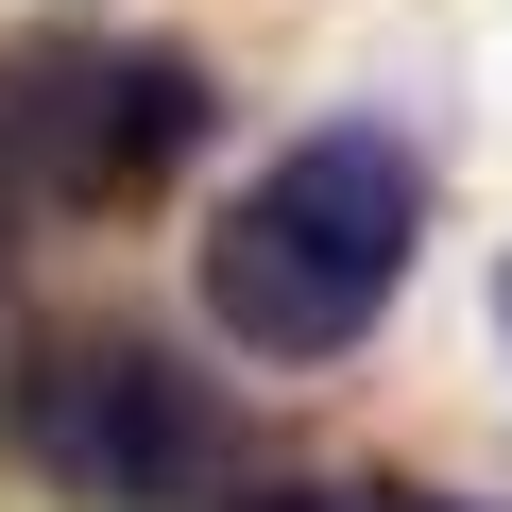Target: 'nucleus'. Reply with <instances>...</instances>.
<instances>
[{
    "label": "nucleus",
    "mask_w": 512,
    "mask_h": 512,
    "mask_svg": "<svg viewBox=\"0 0 512 512\" xmlns=\"http://www.w3.org/2000/svg\"><path fill=\"white\" fill-rule=\"evenodd\" d=\"M222 512H461V495H393V478H274V495H222Z\"/></svg>",
    "instance_id": "20e7f679"
},
{
    "label": "nucleus",
    "mask_w": 512,
    "mask_h": 512,
    "mask_svg": "<svg viewBox=\"0 0 512 512\" xmlns=\"http://www.w3.org/2000/svg\"><path fill=\"white\" fill-rule=\"evenodd\" d=\"M410 239H427V154L393 120H325L205 222V325L239 359H291V376L359 359L376 308L410 291Z\"/></svg>",
    "instance_id": "f257e3e1"
},
{
    "label": "nucleus",
    "mask_w": 512,
    "mask_h": 512,
    "mask_svg": "<svg viewBox=\"0 0 512 512\" xmlns=\"http://www.w3.org/2000/svg\"><path fill=\"white\" fill-rule=\"evenodd\" d=\"M0 444L52 495H86V512H222V478H239V410L171 342H137V325L35 342L18 393H0Z\"/></svg>",
    "instance_id": "f03ea898"
},
{
    "label": "nucleus",
    "mask_w": 512,
    "mask_h": 512,
    "mask_svg": "<svg viewBox=\"0 0 512 512\" xmlns=\"http://www.w3.org/2000/svg\"><path fill=\"white\" fill-rule=\"evenodd\" d=\"M495 325H512V274H495Z\"/></svg>",
    "instance_id": "423d86ee"
},
{
    "label": "nucleus",
    "mask_w": 512,
    "mask_h": 512,
    "mask_svg": "<svg viewBox=\"0 0 512 512\" xmlns=\"http://www.w3.org/2000/svg\"><path fill=\"white\" fill-rule=\"evenodd\" d=\"M205 137H222V86L188 52H137V35L0 52V188L18 205H154Z\"/></svg>",
    "instance_id": "7ed1b4c3"
},
{
    "label": "nucleus",
    "mask_w": 512,
    "mask_h": 512,
    "mask_svg": "<svg viewBox=\"0 0 512 512\" xmlns=\"http://www.w3.org/2000/svg\"><path fill=\"white\" fill-rule=\"evenodd\" d=\"M0 239H18V188H0Z\"/></svg>",
    "instance_id": "39448f33"
}]
</instances>
